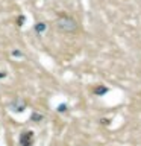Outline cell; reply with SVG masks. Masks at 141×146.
I'll return each instance as SVG.
<instances>
[{"instance_id":"1","label":"cell","mask_w":141,"mask_h":146,"mask_svg":"<svg viewBox=\"0 0 141 146\" xmlns=\"http://www.w3.org/2000/svg\"><path fill=\"white\" fill-rule=\"evenodd\" d=\"M56 26H58V29L62 31V32H73V31H76V27H77L76 21L73 20L71 17H67V15L58 18Z\"/></svg>"},{"instance_id":"2","label":"cell","mask_w":141,"mask_h":146,"mask_svg":"<svg viewBox=\"0 0 141 146\" xmlns=\"http://www.w3.org/2000/svg\"><path fill=\"white\" fill-rule=\"evenodd\" d=\"M21 145L23 146H30L32 145V141H34V134H32L30 131H27V132H23V135H21Z\"/></svg>"}]
</instances>
